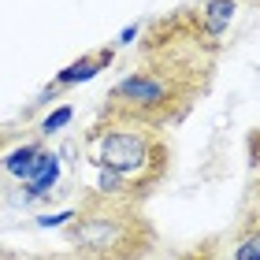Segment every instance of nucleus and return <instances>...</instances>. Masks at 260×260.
Masks as SVG:
<instances>
[{
	"label": "nucleus",
	"instance_id": "obj_1",
	"mask_svg": "<svg viewBox=\"0 0 260 260\" xmlns=\"http://www.w3.org/2000/svg\"><path fill=\"white\" fill-rule=\"evenodd\" d=\"M168 141L160 130L141 123L104 119L86 134V160L97 168V186L89 193L141 201L168 175Z\"/></svg>",
	"mask_w": 260,
	"mask_h": 260
},
{
	"label": "nucleus",
	"instance_id": "obj_2",
	"mask_svg": "<svg viewBox=\"0 0 260 260\" xmlns=\"http://www.w3.org/2000/svg\"><path fill=\"white\" fill-rule=\"evenodd\" d=\"M78 260H145L156 249V227L145 219L141 201L89 193L67 227Z\"/></svg>",
	"mask_w": 260,
	"mask_h": 260
},
{
	"label": "nucleus",
	"instance_id": "obj_3",
	"mask_svg": "<svg viewBox=\"0 0 260 260\" xmlns=\"http://www.w3.org/2000/svg\"><path fill=\"white\" fill-rule=\"evenodd\" d=\"M205 89H208V82L145 60L112 86V93L104 97V119L164 130V126L179 123Z\"/></svg>",
	"mask_w": 260,
	"mask_h": 260
},
{
	"label": "nucleus",
	"instance_id": "obj_4",
	"mask_svg": "<svg viewBox=\"0 0 260 260\" xmlns=\"http://www.w3.org/2000/svg\"><path fill=\"white\" fill-rule=\"evenodd\" d=\"M231 260H260V175L253 179L231 231Z\"/></svg>",
	"mask_w": 260,
	"mask_h": 260
},
{
	"label": "nucleus",
	"instance_id": "obj_5",
	"mask_svg": "<svg viewBox=\"0 0 260 260\" xmlns=\"http://www.w3.org/2000/svg\"><path fill=\"white\" fill-rule=\"evenodd\" d=\"M112 60H115V52H112V49H101V52H93V56H82V60H75L71 67H63L60 75H56V89L75 86V82H89V78H97L104 67H112Z\"/></svg>",
	"mask_w": 260,
	"mask_h": 260
},
{
	"label": "nucleus",
	"instance_id": "obj_6",
	"mask_svg": "<svg viewBox=\"0 0 260 260\" xmlns=\"http://www.w3.org/2000/svg\"><path fill=\"white\" fill-rule=\"evenodd\" d=\"M56 175H60V164H56L52 152H41L38 156V168H34L30 175V186H26V197H41V193H49L52 190V182H56Z\"/></svg>",
	"mask_w": 260,
	"mask_h": 260
},
{
	"label": "nucleus",
	"instance_id": "obj_7",
	"mask_svg": "<svg viewBox=\"0 0 260 260\" xmlns=\"http://www.w3.org/2000/svg\"><path fill=\"white\" fill-rule=\"evenodd\" d=\"M41 145H22L19 152H11V156H8V164H4V168L11 171V175H19V179H30V175H34V168H38V156H41Z\"/></svg>",
	"mask_w": 260,
	"mask_h": 260
},
{
	"label": "nucleus",
	"instance_id": "obj_8",
	"mask_svg": "<svg viewBox=\"0 0 260 260\" xmlns=\"http://www.w3.org/2000/svg\"><path fill=\"white\" fill-rule=\"evenodd\" d=\"M71 115H75L71 108H56V112L49 115V119L41 123V134H56V130H60V126H67V123H71Z\"/></svg>",
	"mask_w": 260,
	"mask_h": 260
},
{
	"label": "nucleus",
	"instance_id": "obj_9",
	"mask_svg": "<svg viewBox=\"0 0 260 260\" xmlns=\"http://www.w3.org/2000/svg\"><path fill=\"white\" fill-rule=\"evenodd\" d=\"M0 260H38V256H15V253H4V249H0ZM52 260H60V256H52Z\"/></svg>",
	"mask_w": 260,
	"mask_h": 260
},
{
	"label": "nucleus",
	"instance_id": "obj_10",
	"mask_svg": "<svg viewBox=\"0 0 260 260\" xmlns=\"http://www.w3.org/2000/svg\"><path fill=\"white\" fill-rule=\"evenodd\" d=\"M190 260H197V256H190Z\"/></svg>",
	"mask_w": 260,
	"mask_h": 260
}]
</instances>
